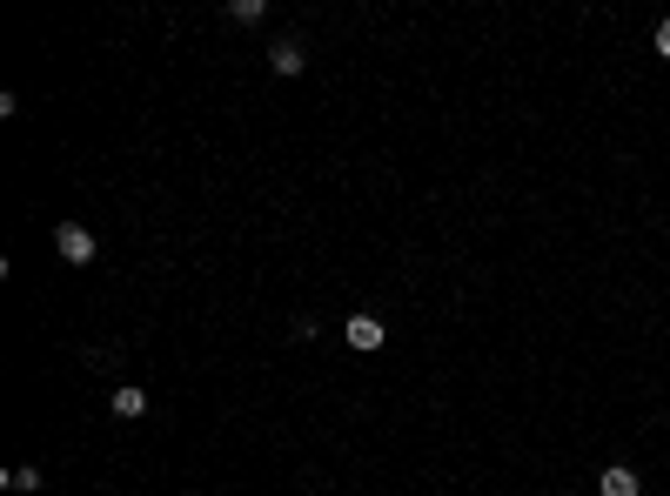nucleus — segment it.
<instances>
[{
    "label": "nucleus",
    "mask_w": 670,
    "mask_h": 496,
    "mask_svg": "<svg viewBox=\"0 0 670 496\" xmlns=\"http://www.w3.org/2000/svg\"><path fill=\"white\" fill-rule=\"evenodd\" d=\"M0 483H7V490H21V496H34V490H41V470H34V463H14Z\"/></svg>",
    "instance_id": "nucleus-6"
},
{
    "label": "nucleus",
    "mask_w": 670,
    "mask_h": 496,
    "mask_svg": "<svg viewBox=\"0 0 670 496\" xmlns=\"http://www.w3.org/2000/svg\"><path fill=\"white\" fill-rule=\"evenodd\" d=\"M597 496H644V483H637V470H624V463H610V470L597 476Z\"/></svg>",
    "instance_id": "nucleus-3"
},
{
    "label": "nucleus",
    "mask_w": 670,
    "mask_h": 496,
    "mask_svg": "<svg viewBox=\"0 0 670 496\" xmlns=\"http://www.w3.org/2000/svg\"><path fill=\"white\" fill-rule=\"evenodd\" d=\"M54 248H61L67 262H94V228H81V222H61V228H54Z\"/></svg>",
    "instance_id": "nucleus-1"
},
{
    "label": "nucleus",
    "mask_w": 670,
    "mask_h": 496,
    "mask_svg": "<svg viewBox=\"0 0 670 496\" xmlns=\"http://www.w3.org/2000/svg\"><path fill=\"white\" fill-rule=\"evenodd\" d=\"M657 54H664V61H670V21L657 27Z\"/></svg>",
    "instance_id": "nucleus-8"
},
{
    "label": "nucleus",
    "mask_w": 670,
    "mask_h": 496,
    "mask_svg": "<svg viewBox=\"0 0 670 496\" xmlns=\"http://www.w3.org/2000/svg\"><path fill=\"white\" fill-rule=\"evenodd\" d=\"M342 336H349V349H356V356H369V349H382V342H389V329H382L376 316H349V322H342Z\"/></svg>",
    "instance_id": "nucleus-2"
},
{
    "label": "nucleus",
    "mask_w": 670,
    "mask_h": 496,
    "mask_svg": "<svg viewBox=\"0 0 670 496\" xmlns=\"http://www.w3.org/2000/svg\"><path fill=\"white\" fill-rule=\"evenodd\" d=\"M268 68H275V74H302V68H309L302 41H275V47H268Z\"/></svg>",
    "instance_id": "nucleus-4"
},
{
    "label": "nucleus",
    "mask_w": 670,
    "mask_h": 496,
    "mask_svg": "<svg viewBox=\"0 0 670 496\" xmlns=\"http://www.w3.org/2000/svg\"><path fill=\"white\" fill-rule=\"evenodd\" d=\"M114 416H128V423H134V416H148V389L121 383V389H114Z\"/></svg>",
    "instance_id": "nucleus-5"
},
{
    "label": "nucleus",
    "mask_w": 670,
    "mask_h": 496,
    "mask_svg": "<svg viewBox=\"0 0 670 496\" xmlns=\"http://www.w3.org/2000/svg\"><path fill=\"white\" fill-rule=\"evenodd\" d=\"M268 14V0H228V21H242V27H255Z\"/></svg>",
    "instance_id": "nucleus-7"
}]
</instances>
